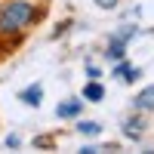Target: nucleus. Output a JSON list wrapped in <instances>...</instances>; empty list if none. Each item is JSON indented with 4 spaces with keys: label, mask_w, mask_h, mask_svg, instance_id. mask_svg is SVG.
Instances as JSON below:
<instances>
[{
    "label": "nucleus",
    "mask_w": 154,
    "mask_h": 154,
    "mask_svg": "<svg viewBox=\"0 0 154 154\" xmlns=\"http://www.w3.org/2000/svg\"><path fill=\"white\" fill-rule=\"evenodd\" d=\"M37 19V9L28 0H12L0 9V37H16Z\"/></svg>",
    "instance_id": "nucleus-1"
},
{
    "label": "nucleus",
    "mask_w": 154,
    "mask_h": 154,
    "mask_svg": "<svg viewBox=\"0 0 154 154\" xmlns=\"http://www.w3.org/2000/svg\"><path fill=\"white\" fill-rule=\"evenodd\" d=\"M133 34H136V31L130 28V31H120L117 37H114L111 46H108V59H123V56H126V43H130Z\"/></svg>",
    "instance_id": "nucleus-2"
},
{
    "label": "nucleus",
    "mask_w": 154,
    "mask_h": 154,
    "mask_svg": "<svg viewBox=\"0 0 154 154\" xmlns=\"http://www.w3.org/2000/svg\"><path fill=\"white\" fill-rule=\"evenodd\" d=\"M133 102H136V108H139V111H154V83H151V86H145V89H142V93H139Z\"/></svg>",
    "instance_id": "nucleus-3"
},
{
    "label": "nucleus",
    "mask_w": 154,
    "mask_h": 154,
    "mask_svg": "<svg viewBox=\"0 0 154 154\" xmlns=\"http://www.w3.org/2000/svg\"><path fill=\"white\" fill-rule=\"evenodd\" d=\"M25 105H40V99H43V86L40 83H31L28 89H22V96H19Z\"/></svg>",
    "instance_id": "nucleus-4"
},
{
    "label": "nucleus",
    "mask_w": 154,
    "mask_h": 154,
    "mask_svg": "<svg viewBox=\"0 0 154 154\" xmlns=\"http://www.w3.org/2000/svg\"><path fill=\"white\" fill-rule=\"evenodd\" d=\"M80 108H83V102H68V105L62 102V105L56 108V114H59V117H77V114H80Z\"/></svg>",
    "instance_id": "nucleus-5"
},
{
    "label": "nucleus",
    "mask_w": 154,
    "mask_h": 154,
    "mask_svg": "<svg viewBox=\"0 0 154 154\" xmlns=\"http://www.w3.org/2000/svg\"><path fill=\"white\" fill-rule=\"evenodd\" d=\"M102 96H105L102 83H96V80H93V83H86V86H83V99H89V102H99Z\"/></svg>",
    "instance_id": "nucleus-6"
},
{
    "label": "nucleus",
    "mask_w": 154,
    "mask_h": 154,
    "mask_svg": "<svg viewBox=\"0 0 154 154\" xmlns=\"http://www.w3.org/2000/svg\"><path fill=\"white\" fill-rule=\"evenodd\" d=\"M123 126H126V130H123V133H126V136H130V139H139V136H142V126H145V123H142V120H139V117H130V120H126Z\"/></svg>",
    "instance_id": "nucleus-7"
},
{
    "label": "nucleus",
    "mask_w": 154,
    "mask_h": 154,
    "mask_svg": "<svg viewBox=\"0 0 154 154\" xmlns=\"http://www.w3.org/2000/svg\"><path fill=\"white\" fill-rule=\"evenodd\" d=\"M77 133H83V136H99V133H102V126H99V123H93V120H89V123L83 120L80 126H77Z\"/></svg>",
    "instance_id": "nucleus-8"
},
{
    "label": "nucleus",
    "mask_w": 154,
    "mask_h": 154,
    "mask_svg": "<svg viewBox=\"0 0 154 154\" xmlns=\"http://www.w3.org/2000/svg\"><path fill=\"white\" fill-rule=\"evenodd\" d=\"M136 68H130V65H117V77H120V80H136Z\"/></svg>",
    "instance_id": "nucleus-9"
},
{
    "label": "nucleus",
    "mask_w": 154,
    "mask_h": 154,
    "mask_svg": "<svg viewBox=\"0 0 154 154\" xmlns=\"http://www.w3.org/2000/svg\"><path fill=\"white\" fill-rule=\"evenodd\" d=\"M96 3H99L102 9H114V6H117V3H120V0H96Z\"/></svg>",
    "instance_id": "nucleus-10"
}]
</instances>
